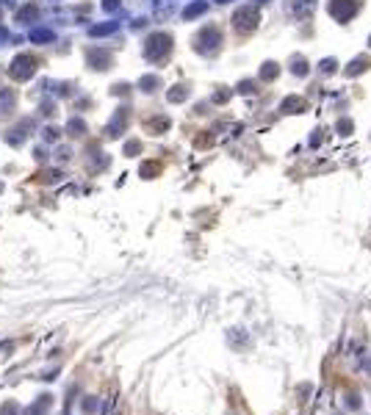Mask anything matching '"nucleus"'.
Segmentation results:
<instances>
[{
  "instance_id": "obj_1",
  "label": "nucleus",
  "mask_w": 371,
  "mask_h": 415,
  "mask_svg": "<svg viewBox=\"0 0 371 415\" xmlns=\"http://www.w3.org/2000/svg\"><path fill=\"white\" fill-rule=\"evenodd\" d=\"M360 3L357 0H330V14L338 20V22H349V20L357 14Z\"/></svg>"
},
{
  "instance_id": "obj_2",
  "label": "nucleus",
  "mask_w": 371,
  "mask_h": 415,
  "mask_svg": "<svg viewBox=\"0 0 371 415\" xmlns=\"http://www.w3.org/2000/svg\"><path fill=\"white\" fill-rule=\"evenodd\" d=\"M258 11L252 9V6H244V9H238L233 14V25L241 31V34H250V31H255L258 28Z\"/></svg>"
},
{
  "instance_id": "obj_3",
  "label": "nucleus",
  "mask_w": 371,
  "mask_h": 415,
  "mask_svg": "<svg viewBox=\"0 0 371 415\" xmlns=\"http://www.w3.org/2000/svg\"><path fill=\"white\" fill-rule=\"evenodd\" d=\"M169 47H172V39L166 34H156V36H150L147 39V47H144V56L147 59H161L164 53H169Z\"/></svg>"
},
{
  "instance_id": "obj_4",
  "label": "nucleus",
  "mask_w": 371,
  "mask_h": 415,
  "mask_svg": "<svg viewBox=\"0 0 371 415\" xmlns=\"http://www.w3.org/2000/svg\"><path fill=\"white\" fill-rule=\"evenodd\" d=\"M34 72V61L28 59V56H20L17 61H14V69H11V75L14 78H28Z\"/></svg>"
},
{
  "instance_id": "obj_5",
  "label": "nucleus",
  "mask_w": 371,
  "mask_h": 415,
  "mask_svg": "<svg viewBox=\"0 0 371 415\" xmlns=\"http://www.w3.org/2000/svg\"><path fill=\"white\" fill-rule=\"evenodd\" d=\"M291 9H293V14H305V17H308V14L316 9V0H293Z\"/></svg>"
},
{
  "instance_id": "obj_6",
  "label": "nucleus",
  "mask_w": 371,
  "mask_h": 415,
  "mask_svg": "<svg viewBox=\"0 0 371 415\" xmlns=\"http://www.w3.org/2000/svg\"><path fill=\"white\" fill-rule=\"evenodd\" d=\"M366 67H371V61H366V59H354L352 64L346 67V75H349V78H352V75H360Z\"/></svg>"
},
{
  "instance_id": "obj_7",
  "label": "nucleus",
  "mask_w": 371,
  "mask_h": 415,
  "mask_svg": "<svg viewBox=\"0 0 371 415\" xmlns=\"http://www.w3.org/2000/svg\"><path fill=\"white\" fill-rule=\"evenodd\" d=\"M205 9H208V3H205V0H199V3H191L189 9L183 11V17H186V20H191V17H197V14H202Z\"/></svg>"
},
{
  "instance_id": "obj_8",
  "label": "nucleus",
  "mask_w": 371,
  "mask_h": 415,
  "mask_svg": "<svg viewBox=\"0 0 371 415\" xmlns=\"http://www.w3.org/2000/svg\"><path fill=\"white\" fill-rule=\"evenodd\" d=\"M293 108L305 111V100H299V97H288V100L283 102V111H291V114H293Z\"/></svg>"
},
{
  "instance_id": "obj_9",
  "label": "nucleus",
  "mask_w": 371,
  "mask_h": 415,
  "mask_svg": "<svg viewBox=\"0 0 371 415\" xmlns=\"http://www.w3.org/2000/svg\"><path fill=\"white\" fill-rule=\"evenodd\" d=\"M274 75H277V64H263V72H260V78H263V80H272Z\"/></svg>"
},
{
  "instance_id": "obj_10",
  "label": "nucleus",
  "mask_w": 371,
  "mask_h": 415,
  "mask_svg": "<svg viewBox=\"0 0 371 415\" xmlns=\"http://www.w3.org/2000/svg\"><path fill=\"white\" fill-rule=\"evenodd\" d=\"M31 39H34V42H44V39H53V34H50V31H34Z\"/></svg>"
},
{
  "instance_id": "obj_11",
  "label": "nucleus",
  "mask_w": 371,
  "mask_h": 415,
  "mask_svg": "<svg viewBox=\"0 0 371 415\" xmlns=\"http://www.w3.org/2000/svg\"><path fill=\"white\" fill-rule=\"evenodd\" d=\"M293 75H308V64L302 61H293Z\"/></svg>"
},
{
  "instance_id": "obj_12",
  "label": "nucleus",
  "mask_w": 371,
  "mask_h": 415,
  "mask_svg": "<svg viewBox=\"0 0 371 415\" xmlns=\"http://www.w3.org/2000/svg\"><path fill=\"white\" fill-rule=\"evenodd\" d=\"M321 72H324V75H332V72H335V61H332V59L321 61Z\"/></svg>"
},
{
  "instance_id": "obj_13",
  "label": "nucleus",
  "mask_w": 371,
  "mask_h": 415,
  "mask_svg": "<svg viewBox=\"0 0 371 415\" xmlns=\"http://www.w3.org/2000/svg\"><path fill=\"white\" fill-rule=\"evenodd\" d=\"M216 3H230V0H216Z\"/></svg>"
},
{
  "instance_id": "obj_14",
  "label": "nucleus",
  "mask_w": 371,
  "mask_h": 415,
  "mask_svg": "<svg viewBox=\"0 0 371 415\" xmlns=\"http://www.w3.org/2000/svg\"><path fill=\"white\" fill-rule=\"evenodd\" d=\"M258 3H266V0H258Z\"/></svg>"
},
{
  "instance_id": "obj_15",
  "label": "nucleus",
  "mask_w": 371,
  "mask_h": 415,
  "mask_svg": "<svg viewBox=\"0 0 371 415\" xmlns=\"http://www.w3.org/2000/svg\"><path fill=\"white\" fill-rule=\"evenodd\" d=\"M369 44H371V42H369Z\"/></svg>"
}]
</instances>
